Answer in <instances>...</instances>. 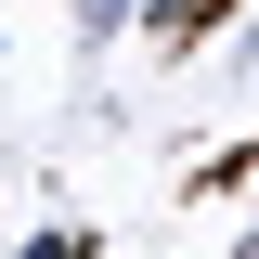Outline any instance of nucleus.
<instances>
[{
    "mask_svg": "<svg viewBox=\"0 0 259 259\" xmlns=\"http://www.w3.org/2000/svg\"><path fill=\"white\" fill-rule=\"evenodd\" d=\"M130 13H143V0H78V39H117Z\"/></svg>",
    "mask_w": 259,
    "mask_h": 259,
    "instance_id": "f257e3e1",
    "label": "nucleus"
},
{
    "mask_svg": "<svg viewBox=\"0 0 259 259\" xmlns=\"http://www.w3.org/2000/svg\"><path fill=\"white\" fill-rule=\"evenodd\" d=\"M13 259H91V233H65V221H52V233H26Z\"/></svg>",
    "mask_w": 259,
    "mask_h": 259,
    "instance_id": "f03ea898",
    "label": "nucleus"
},
{
    "mask_svg": "<svg viewBox=\"0 0 259 259\" xmlns=\"http://www.w3.org/2000/svg\"><path fill=\"white\" fill-rule=\"evenodd\" d=\"M143 13H156V26H182V13H207V0H143Z\"/></svg>",
    "mask_w": 259,
    "mask_h": 259,
    "instance_id": "7ed1b4c3",
    "label": "nucleus"
},
{
    "mask_svg": "<svg viewBox=\"0 0 259 259\" xmlns=\"http://www.w3.org/2000/svg\"><path fill=\"white\" fill-rule=\"evenodd\" d=\"M246 194H259V168H246Z\"/></svg>",
    "mask_w": 259,
    "mask_h": 259,
    "instance_id": "20e7f679",
    "label": "nucleus"
}]
</instances>
